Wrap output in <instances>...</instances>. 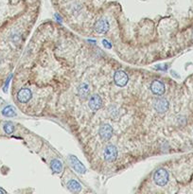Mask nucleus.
<instances>
[{"instance_id": "nucleus-2", "label": "nucleus", "mask_w": 193, "mask_h": 194, "mask_svg": "<svg viewBox=\"0 0 193 194\" xmlns=\"http://www.w3.org/2000/svg\"><path fill=\"white\" fill-rule=\"evenodd\" d=\"M117 149L116 146L112 145V144H109L107 145L103 151V156L104 159L107 162H114L117 158Z\"/></svg>"}, {"instance_id": "nucleus-5", "label": "nucleus", "mask_w": 193, "mask_h": 194, "mask_svg": "<svg viewBox=\"0 0 193 194\" xmlns=\"http://www.w3.org/2000/svg\"><path fill=\"white\" fill-rule=\"evenodd\" d=\"M169 101H167L166 98H159L154 101V103H153V107H154L155 111H157L158 113H165L168 111L169 109Z\"/></svg>"}, {"instance_id": "nucleus-9", "label": "nucleus", "mask_w": 193, "mask_h": 194, "mask_svg": "<svg viewBox=\"0 0 193 194\" xmlns=\"http://www.w3.org/2000/svg\"><path fill=\"white\" fill-rule=\"evenodd\" d=\"M31 98V91L28 88H22L17 93V99L21 103H26Z\"/></svg>"}, {"instance_id": "nucleus-6", "label": "nucleus", "mask_w": 193, "mask_h": 194, "mask_svg": "<svg viewBox=\"0 0 193 194\" xmlns=\"http://www.w3.org/2000/svg\"><path fill=\"white\" fill-rule=\"evenodd\" d=\"M165 90H166L165 84L160 81L155 79V81H153L151 83V91L156 96H162L165 93Z\"/></svg>"}, {"instance_id": "nucleus-1", "label": "nucleus", "mask_w": 193, "mask_h": 194, "mask_svg": "<svg viewBox=\"0 0 193 194\" xmlns=\"http://www.w3.org/2000/svg\"><path fill=\"white\" fill-rule=\"evenodd\" d=\"M153 181L157 186H165L169 181V172L165 168H160L153 173Z\"/></svg>"}, {"instance_id": "nucleus-18", "label": "nucleus", "mask_w": 193, "mask_h": 194, "mask_svg": "<svg viewBox=\"0 0 193 194\" xmlns=\"http://www.w3.org/2000/svg\"><path fill=\"white\" fill-rule=\"evenodd\" d=\"M0 193H6V191H5V190H1V188H0Z\"/></svg>"}, {"instance_id": "nucleus-15", "label": "nucleus", "mask_w": 193, "mask_h": 194, "mask_svg": "<svg viewBox=\"0 0 193 194\" xmlns=\"http://www.w3.org/2000/svg\"><path fill=\"white\" fill-rule=\"evenodd\" d=\"M3 129H4V131L6 133H8V135H12V133H13V131H14V126H13V124L12 122L7 121L6 123L4 124Z\"/></svg>"}, {"instance_id": "nucleus-17", "label": "nucleus", "mask_w": 193, "mask_h": 194, "mask_svg": "<svg viewBox=\"0 0 193 194\" xmlns=\"http://www.w3.org/2000/svg\"><path fill=\"white\" fill-rule=\"evenodd\" d=\"M11 78H12V76H11V77H9L8 79H7V82H6V84H5V88H4V90H5V91L7 90V87H8L9 83V81H11Z\"/></svg>"}, {"instance_id": "nucleus-13", "label": "nucleus", "mask_w": 193, "mask_h": 194, "mask_svg": "<svg viewBox=\"0 0 193 194\" xmlns=\"http://www.w3.org/2000/svg\"><path fill=\"white\" fill-rule=\"evenodd\" d=\"M67 187L71 191H74V192L80 191L82 190V186L76 180H70V181H69L67 183Z\"/></svg>"}, {"instance_id": "nucleus-8", "label": "nucleus", "mask_w": 193, "mask_h": 194, "mask_svg": "<svg viewBox=\"0 0 193 194\" xmlns=\"http://www.w3.org/2000/svg\"><path fill=\"white\" fill-rule=\"evenodd\" d=\"M94 28L98 33H106L109 29V23L106 19L101 18L95 23Z\"/></svg>"}, {"instance_id": "nucleus-3", "label": "nucleus", "mask_w": 193, "mask_h": 194, "mask_svg": "<svg viewBox=\"0 0 193 194\" xmlns=\"http://www.w3.org/2000/svg\"><path fill=\"white\" fill-rule=\"evenodd\" d=\"M114 82L118 87H124L129 82V76L123 70H117L114 74Z\"/></svg>"}, {"instance_id": "nucleus-16", "label": "nucleus", "mask_w": 193, "mask_h": 194, "mask_svg": "<svg viewBox=\"0 0 193 194\" xmlns=\"http://www.w3.org/2000/svg\"><path fill=\"white\" fill-rule=\"evenodd\" d=\"M102 44H103V47H104L105 48H107V49H111L112 48V44L106 39L102 40Z\"/></svg>"}, {"instance_id": "nucleus-10", "label": "nucleus", "mask_w": 193, "mask_h": 194, "mask_svg": "<svg viewBox=\"0 0 193 194\" xmlns=\"http://www.w3.org/2000/svg\"><path fill=\"white\" fill-rule=\"evenodd\" d=\"M69 160H70V163H71L73 168L77 172H79V173H84L85 172V171H86L85 170V167L78 160V158L76 156L71 155L70 157H69Z\"/></svg>"}, {"instance_id": "nucleus-11", "label": "nucleus", "mask_w": 193, "mask_h": 194, "mask_svg": "<svg viewBox=\"0 0 193 194\" xmlns=\"http://www.w3.org/2000/svg\"><path fill=\"white\" fill-rule=\"evenodd\" d=\"M90 94V89H89V85L85 82L81 83L78 87V95L82 98H85L89 96Z\"/></svg>"}, {"instance_id": "nucleus-14", "label": "nucleus", "mask_w": 193, "mask_h": 194, "mask_svg": "<svg viewBox=\"0 0 193 194\" xmlns=\"http://www.w3.org/2000/svg\"><path fill=\"white\" fill-rule=\"evenodd\" d=\"M2 115L4 117H12L16 116V113H15V110H14L13 107L6 106L2 110Z\"/></svg>"}, {"instance_id": "nucleus-7", "label": "nucleus", "mask_w": 193, "mask_h": 194, "mask_svg": "<svg viewBox=\"0 0 193 194\" xmlns=\"http://www.w3.org/2000/svg\"><path fill=\"white\" fill-rule=\"evenodd\" d=\"M88 105L92 111H98L102 106V99L98 94H95V95L91 96L90 99H89Z\"/></svg>"}, {"instance_id": "nucleus-4", "label": "nucleus", "mask_w": 193, "mask_h": 194, "mask_svg": "<svg viewBox=\"0 0 193 194\" xmlns=\"http://www.w3.org/2000/svg\"><path fill=\"white\" fill-rule=\"evenodd\" d=\"M114 130L109 124H101L100 129H98V135H100L101 138L102 140H108L110 139L113 136Z\"/></svg>"}, {"instance_id": "nucleus-12", "label": "nucleus", "mask_w": 193, "mask_h": 194, "mask_svg": "<svg viewBox=\"0 0 193 194\" xmlns=\"http://www.w3.org/2000/svg\"><path fill=\"white\" fill-rule=\"evenodd\" d=\"M50 167H51V170L55 173H60L63 171V164L60 160H58V159H54V160L51 161Z\"/></svg>"}]
</instances>
